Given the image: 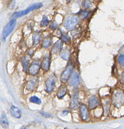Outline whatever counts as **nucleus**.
I'll use <instances>...</instances> for the list:
<instances>
[{"instance_id": "nucleus-31", "label": "nucleus", "mask_w": 124, "mask_h": 129, "mask_svg": "<svg viewBox=\"0 0 124 129\" xmlns=\"http://www.w3.org/2000/svg\"><path fill=\"white\" fill-rule=\"evenodd\" d=\"M122 81H123V83L124 85V73L123 75V76H122Z\"/></svg>"}, {"instance_id": "nucleus-17", "label": "nucleus", "mask_w": 124, "mask_h": 129, "mask_svg": "<svg viewBox=\"0 0 124 129\" xmlns=\"http://www.w3.org/2000/svg\"><path fill=\"white\" fill-rule=\"evenodd\" d=\"M60 56L65 60H68L70 56V52L68 49H64L60 53Z\"/></svg>"}, {"instance_id": "nucleus-5", "label": "nucleus", "mask_w": 124, "mask_h": 129, "mask_svg": "<svg viewBox=\"0 0 124 129\" xmlns=\"http://www.w3.org/2000/svg\"><path fill=\"white\" fill-rule=\"evenodd\" d=\"M47 90L48 92L50 93L53 91L55 85V80L54 76H51L48 78L45 82Z\"/></svg>"}, {"instance_id": "nucleus-15", "label": "nucleus", "mask_w": 124, "mask_h": 129, "mask_svg": "<svg viewBox=\"0 0 124 129\" xmlns=\"http://www.w3.org/2000/svg\"><path fill=\"white\" fill-rule=\"evenodd\" d=\"M0 124L3 128L7 129L9 127V122L6 114L3 113L0 118Z\"/></svg>"}, {"instance_id": "nucleus-9", "label": "nucleus", "mask_w": 124, "mask_h": 129, "mask_svg": "<svg viewBox=\"0 0 124 129\" xmlns=\"http://www.w3.org/2000/svg\"><path fill=\"white\" fill-rule=\"evenodd\" d=\"M80 114L83 121L87 120L89 117V113L87 107L84 105H82L80 106Z\"/></svg>"}, {"instance_id": "nucleus-19", "label": "nucleus", "mask_w": 124, "mask_h": 129, "mask_svg": "<svg viewBox=\"0 0 124 129\" xmlns=\"http://www.w3.org/2000/svg\"><path fill=\"white\" fill-rule=\"evenodd\" d=\"M66 93V88L65 87L62 88L58 92L57 94V97L59 99H61L65 96Z\"/></svg>"}, {"instance_id": "nucleus-26", "label": "nucleus", "mask_w": 124, "mask_h": 129, "mask_svg": "<svg viewBox=\"0 0 124 129\" xmlns=\"http://www.w3.org/2000/svg\"><path fill=\"white\" fill-rule=\"evenodd\" d=\"M83 5L86 8H88L91 6L90 3H89V2L87 1L83 2Z\"/></svg>"}, {"instance_id": "nucleus-27", "label": "nucleus", "mask_w": 124, "mask_h": 129, "mask_svg": "<svg viewBox=\"0 0 124 129\" xmlns=\"http://www.w3.org/2000/svg\"><path fill=\"white\" fill-rule=\"evenodd\" d=\"M41 114L42 116L45 117H50V114H48V113L45 112L44 111H42L41 112Z\"/></svg>"}, {"instance_id": "nucleus-11", "label": "nucleus", "mask_w": 124, "mask_h": 129, "mask_svg": "<svg viewBox=\"0 0 124 129\" xmlns=\"http://www.w3.org/2000/svg\"><path fill=\"white\" fill-rule=\"evenodd\" d=\"M114 104L117 105H122L124 102V99L123 95L121 93L117 92L114 95Z\"/></svg>"}, {"instance_id": "nucleus-20", "label": "nucleus", "mask_w": 124, "mask_h": 129, "mask_svg": "<svg viewBox=\"0 0 124 129\" xmlns=\"http://www.w3.org/2000/svg\"><path fill=\"white\" fill-rule=\"evenodd\" d=\"M29 101L32 103H35L36 104H39L41 103L40 99L35 96L31 97L29 99Z\"/></svg>"}, {"instance_id": "nucleus-6", "label": "nucleus", "mask_w": 124, "mask_h": 129, "mask_svg": "<svg viewBox=\"0 0 124 129\" xmlns=\"http://www.w3.org/2000/svg\"><path fill=\"white\" fill-rule=\"evenodd\" d=\"M69 83L71 86L73 87H76L80 83L79 77L78 74L74 72L72 74L70 79Z\"/></svg>"}, {"instance_id": "nucleus-22", "label": "nucleus", "mask_w": 124, "mask_h": 129, "mask_svg": "<svg viewBox=\"0 0 124 129\" xmlns=\"http://www.w3.org/2000/svg\"><path fill=\"white\" fill-rule=\"evenodd\" d=\"M22 61V62L24 70L25 71H27L28 65V60L26 58H23Z\"/></svg>"}, {"instance_id": "nucleus-16", "label": "nucleus", "mask_w": 124, "mask_h": 129, "mask_svg": "<svg viewBox=\"0 0 124 129\" xmlns=\"http://www.w3.org/2000/svg\"><path fill=\"white\" fill-rule=\"evenodd\" d=\"M37 85L36 80L30 81L27 83V89L29 90H33L35 88Z\"/></svg>"}, {"instance_id": "nucleus-30", "label": "nucleus", "mask_w": 124, "mask_h": 129, "mask_svg": "<svg viewBox=\"0 0 124 129\" xmlns=\"http://www.w3.org/2000/svg\"><path fill=\"white\" fill-rule=\"evenodd\" d=\"M81 15L83 18H85L87 17V16L88 15V13L87 12H83L81 13Z\"/></svg>"}, {"instance_id": "nucleus-10", "label": "nucleus", "mask_w": 124, "mask_h": 129, "mask_svg": "<svg viewBox=\"0 0 124 129\" xmlns=\"http://www.w3.org/2000/svg\"><path fill=\"white\" fill-rule=\"evenodd\" d=\"M78 105V95L75 93L72 96L70 105V108L72 110H75Z\"/></svg>"}, {"instance_id": "nucleus-14", "label": "nucleus", "mask_w": 124, "mask_h": 129, "mask_svg": "<svg viewBox=\"0 0 124 129\" xmlns=\"http://www.w3.org/2000/svg\"><path fill=\"white\" fill-rule=\"evenodd\" d=\"M50 67V60L48 57L44 58L41 64V68L45 71H48Z\"/></svg>"}, {"instance_id": "nucleus-12", "label": "nucleus", "mask_w": 124, "mask_h": 129, "mask_svg": "<svg viewBox=\"0 0 124 129\" xmlns=\"http://www.w3.org/2000/svg\"><path fill=\"white\" fill-rule=\"evenodd\" d=\"M98 105V101L95 96H92L89 99V108L90 109L95 108Z\"/></svg>"}, {"instance_id": "nucleus-8", "label": "nucleus", "mask_w": 124, "mask_h": 129, "mask_svg": "<svg viewBox=\"0 0 124 129\" xmlns=\"http://www.w3.org/2000/svg\"><path fill=\"white\" fill-rule=\"evenodd\" d=\"M10 112L11 115L15 118L19 119L21 117V110L18 108L16 107L14 105L11 106L10 109Z\"/></svg>"}, {"instance_id": "nucleus-3", "label": "nucleus", "mask_w": 124, "mask_h": 129, "mask_svg": "<svg viewBox=\"0 0 124 129\" xmlns=\"http://www.w3.org/2000/svg\"><path fill=\"white\" fill-rule=\"evenodd\" d=\"M16 20L13 19L11 20L4 27L2 32V39L3 40H6L7 37L11 33L13 29H14L15 26Z\"/></svg>"}, {"instance_id": "nucleus-18", "label": "nucleus", "mask_w": 124, "mask_h": 129, "mask_svg": "<svg viewBox=\"0 0 124 129\" xmlns=\"http://www.w3.org/2000/svg\"><path fill=\"white\" fill-rule=\"evenodd\" d=\"M41 38V35L39 33H35L33 35V45L35 46L37 45L39 43Z\"/></svg>"}, {"instance_id": "nucleus-25", "label": "nucleus", "mask_w": 124, "mask_h": 129, "mask_svg": "<svg viewBox=\"0 0 124 129\" xmlns=\"http://www.w3.org/2000/svg\"><path fill=\"white\" fill-rule=\"evenodd\" d=\"M61 40L62 42L66 43L70 41V38L68 36L63 35L61 37Z\"/></svg>"}, {"instance_id": "nucleus-21", "label": "nucleus", "mask_w": 124, "mask_h": 129, "mask_svg": "<svg viewBox=\"0 0 124 129\" xmlns=\"http://www.w3.org/2000/svg\"><path fill=\"white\" fill-rule=\"evenodd\" d=\"M49 24V20L45 16H43L42 20L41 22V26L42 27H46Z\"/></svg>"}, {"instance_id": "nucleus-1", "label": "nucleus", "mask_w": 124, "mask_h": 129, "mask_svg": "<svg viewBox=\"0 0 124 129\" xmlns=\"http://www.w3.org/2000/svg\"><path fill=\"white\" fill-rule=\"evenodd\" d=\"M79 22L78 17L74 16H67L64 20L63 26L67 30L73 29Z\"/></svg>"}, {"instance_id": "nucleus-13", "label": "nucleus", "mask_w": 124, "mask_h": 129, "mask_svg": "<svg viewBox=\"0 0 124 129\" xmlns=\"http://www.w3.org/2000/svg\"><path fill=\"white\" fill-rule=\"evenodd\" d=\"M40 66L39 64L36 63L32 64L30 67L29 70V73L32 75H35L37 73L39 70Z\"/></svg>"}, {"instance_id": "nucleus-7", "label": "nucleus", "mask_w": 124, "mask_h": 129, "mask_svg": "<svg viewBox=\"0 0 124 129\" xmlns=\"http://www.w3.org/2000/svg\"><path fill=\"white\" fill-rule=\"evenodd\" d=\"M63 43L62 40H58L54 43L52 48V53L53 54H56L60 52L62 48Z\"/></svg>"}, {"instance_id": "nucleus-4", "label": "nucleus", "mask_w": 124, "mask_h": 129, "mask_svg": "<svg viewBox=\"0 0 124 129\" xmlns=\"http://www.w3.org/2000/svg\"><path fill=\"white\" fill-rule=\"evenodd\" d=\"M73 70V66L72 64H68L67 67L64 70L63 74H62L60 77V81L63 83H66L68 80V79L71 76V73Z\"/></svg>"}, {"instance_id": "nucleus-24", "label": "nucleus", "mask_w": 124, "mask_h": 129, "mask_svg": "<svg viewBox=\"0 0 124 129\" xmlns=\"http://www.w3.org/2000/svg\"><path fill=\"white\" fill-rule=\"evenodd\" d=\"M119 63L123 66H124V55H120L118 57Z\"/></svg>"}, {"instance_id": "nucleus-29", "label": "nucleus", "mask_w": 124, "mask_h": 129, "mask_svg": "<svg viewBox=\"0 0 124 129\" xmlns=\"http://www.w3.org/2000/svg\"><path fill=\"white\" fill-rule=\"evenodd\" d=\"M50 27L53 29H56V27H57V25L55 22H53L51 24V25H50Z\"/></svg>"}, {"instance_id": "nucleus-2", "label": "nucleus", "mask_w": 124, "mask_h": 129, "mask_svg": "<svg viewBox=\"0 0 124 129\" xmlns=\"http://www.w3.org/2000/svg\"><path fill=\"white\" fill-rule=\"evenodd\" d=\"M42 4L41 3H34V4H32V5L28 7L26 10L14 13V14H13L12 17L14 18L21 17L23 16L28 14V13L30 12V11L40 8L41 7H42Z\"/></svg>"}, {"instance_id": "nucleus-23", "label": "nucleus", "mask_w": 124, "mask_h": 129, "mask_svg": "<svg viewBox=\"0 0 124 129\" xmlns=\"http://www.w3.org/2000/svg\"><path fill=\"white\" fill-rule=\"evenodd\" d=\"M51 40L50 38H46L43 40L42 44V46L44 48H47L50 46Z\"/></svg>"}, {"instance_id": "nucleus-28", "label": "nucleus", "mask_w": 124, "mask_h": 129, "mask_svg": "<svg viewBox=\"0 0 124 129\" xmlns=\"http://www.w3.org/2000/svg\"><path fill=\"white\" fill-rule=\"evenodd\" d=\"M69 111H67V110L63 111L61 113V116H63V117L66 116H67L69 114Z\"/></svg>"}]
</instances>
